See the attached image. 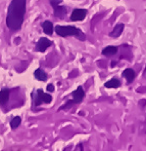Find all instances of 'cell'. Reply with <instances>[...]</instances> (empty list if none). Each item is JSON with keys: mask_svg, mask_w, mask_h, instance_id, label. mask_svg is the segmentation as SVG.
Instances as JSON below:
<instances>
[{"mask_svg": "<svg viewBox=\"0 0 146 151\" xmlns=\"http://www.w3.org/2000/svg\"><path fill=\"white\" fill-rule=\"evenodd\" d=\"M27 0H11L7 10L6 25L12 31H18L22 28L26 14Z\"/></svg>", "mask_w": 146, "mask_h": 151, "instance_id": "obj_1", "label": "cell"}, {"mask_svg": "<svg viewBox=\"0 0 146 151\" xmlns=\"http://www.w3.org/2000/svg\"><path fill=\"white\" fill-rule=\"evenodd\" d=\"M55 32L60 37H69V36H75L79 40H85L86 35L80 29L76 28L75 26H62V25H57L55 26Z\"/></svg>", "mask_w": 146, "mask_h": 151, "instance_id": "obj_2", "label": "cell"}, {"mask_svg": "<svg viewBox=\"0 0 146 151\" xmlns=\"http://www.w3.org/2000/svg\"><path fill=\"white\" fill-rule=\"evenodd\" d=\"M52 102V96L50 93H44L42 90H38L36 91L35 99H34V105L35 106H40L42 103L49 104Z\"/></svg>", "mask_w": 146, "mask_h": 151, "instance_id": "obj_3", "label": "cell"}, {"mask_svg": "<svg viewBox=\"0 0 146 151\" xmlns=\"http://www.w3.org/2000/svg\"><path fill=\"white\" fill-rule=\"evenodd\" d=\"M88 12L85 8H75L71 14L72 22H79V21H84L87 16Z\"/></svg>", "mask_w": 146, "mask_h": 151, "instance_id": "obj_4", "label": "cell"}, {"mask_svg": "<svg viewBox=\"0 0 146 151\" xmlns=\"http://www.w3.org/2000/svg\"><path fill=\"white\" fill-rule=\"evenodd\" d=\"M51 45H52V42L50 41L48 38L42 37L38 40L37 45H36V50H37V52H44L49 46H51Z\"/></svg>", "mask_w": 146, "mask_h": 151, "instance_id": "obj_5", "label": "cell"}, {"mask_svg": "<svg viewBox=\"0 0 146 151\" xmlns=\"http://www.w3.org/2000/svg\"><path fill=\"white\" fill-rule=\"evenodd\" d=\"M72 97H73V101L75 104H80L85 98V91H84L83 88L81 86H79L77 88V90L74 91L72 93Z\"/></svg>", "mask_w": 146, "mask_h": 151, "instance_id": "obj_6", "label": "cell"}, {"mask_svg": "<svg viewBox=\"0 0 146 151\" xmlns=\"http://www.w3.org/2000/svg\"><path fill=\"white\" fill-rule=\"evenodd\" d=\"M122 75H123V77L126 78L128 83H131V82L135 79V77H136V73H135V71L132 68H127V69H125L124 71H123Z\"/></svg>", "mask_w": 146, "mask_h": 151, "instance_id": "obj_7", "label": "cell"}, {"mask_svg": "<svg viewBox=\"0 0 146 151\" xmlns=\"http://www.w3.org/2000/svg\"><path fill=\"white\" fill-rule=\"evenodd\" d=\"M67 8L65 7V6L60 5V4L55 6V7H53L54 16L58 19H63L65 17V14H67Z\"/></svg>", "mask_w": 146, "mask_h": 151, "instance_id": "obj_8", "label": "cell"}, {"mask_svg": "<svg viewBox=\"0 0 146 151\" xmlns=\"http://www.w3.org/2000/svg\"><path fill=\"white\" fill-rule=\"evenodd\" d=\"M124 28H125V25L122 24V23H120V24L116 25L115 29H113V31L109 33V36L113 38H118L120 37V35H122L123 31H124Z\"/></svg>", "mask_w": 146, "mask_h": 151, "instance_id": "obj_9", "label": "cell"}, {"mask_svg": "<svg viewBox=\"0 0 146 151\" xmlns=\"http://www.w3.org/2000/svg\"><path fill=\"white\" fill-rule=\"evenodd\" d=\"M118 46H113V45H109L106 46L102 50V55L105 57H111V56H115L116 54L118 52Z\"/></svg>", "mask_w": 146, "mask_h": 151, "instance_id": "obj_10", "label": "cell"}, {"mask_svg": "<svg viewBox=\"0 0 146 151\" xmlns=\"http://www.w3.org/2000/svg\"><path fill=\"white\" fill-rule=\"evenodd\" d=\"M34 76L37 80H40V81H46L48 78L47 73H46L44 70H42L41 68H38L37 70H35L34 72Z\"/></svg>", "mask_w": 146, "mask_h": 151, "instance_id": "obj_11", "label": "cell"}, {"mask_svg": "<svg viewBox=\"0 0 146 151\" xmlns=\"http://www.w3.org/2000/svg\"><path fill=\"white\" fill-rule=\"evenodd\" d=\"M42 28H43L44 33L47 34V35H51L54 30L53 24H52L50 21H45V22L42 24Z\"/></svg>", "mask_w": 146, "mask_h": 151, "instance_id": "obj_12", "label": "cell"}, {"mask_svg": "<svg viewBox=\"0 0 146 151\" xmlns=\"http://www.w3.org/2000/svg\"><path fill=\"white\" fill-rule=\"evenodd\" d=\"M120 81L117 78H113V79L108 80V81H106L104 83V86L106 88H118L120 86Z\"/></svg>", "mask_w": 146, "mask_h": 151, "instance_id": "obj_13", "label": "cell"}, {"mask_svg": "<svg viewBox=\"0 0 146 151\" xmlns=\"http://www.w3.org/2000/svg\"><path fill=\"white\" fill-rule=\"evenodd\" d=\"M9 99V91L8 90H2L0 91V105H5Z\"/></svg>", "mask_w": 146, "mask_h": 151, "instance_id": "obj_14", "label": "cell"}, {"mask_svg": "<svg viewBox=\"0 0 146 151\" xmlns=\"http://www.w3.org/2000/svg\"><path fill=\"white\" fill-rule=\"evenodd\" d=\"M21 122H22V118H21L20 116H16V117H13L11 119V121H10V127H11L12 129H16L18 127Z\"/></svg>", "mask_w": 146, "mask_h": 151, "instance_id": "obj_15", "label": "cell"}, {"mask_svg": "<svg viewBox=\"0 0 146 151\" xmlns=\"http://www.w3.org/2000/svg\"><path fill=\"white\" fill-rule=\"evenodd\" d=\"M62 1L63 0H49V2H50V4H51L52 7H55V6L59 5Z\"/></svg>", "mask_w": 146, "mask_h": 151, "instance_id": "obj_16", "label": "cell"}, {"mask_svg": "<svg viewBox=\"0 0 146 151\" xmlns=\"http://www.w3.org/2000/svg\"><path fill=\"white\" fill-rule=\"evenodd\" d=\"M47 91H50V93H52V91H54V86L53 84H48L47 86Z\"/></svg>", "mask_w": 146, "mask_h": 151, "instance_id": "obj_17", "label": "cell"}]
</instances>
